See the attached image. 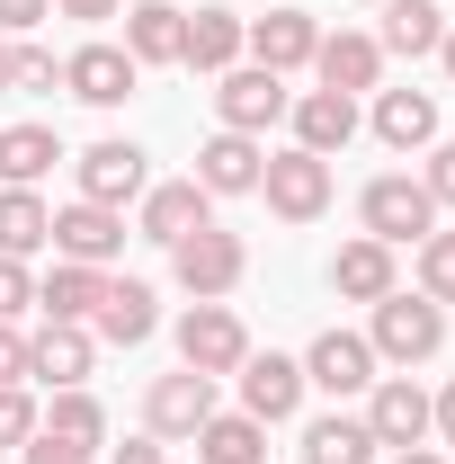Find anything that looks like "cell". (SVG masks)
<instances>
[{
    "mask_svg": "<svg viewBox=\"0 0 455 464\" xmlns=\"http://www.w3.org/2000/svg\"><path fill=\"white\" fill-rule=\"evenodd\" d=\"M0 384H27V331L0 322Z\"/></svg>",
    "mask_w": 455,
    "mask_h": 464,
    "instance_id": "38",
    "label": "cell"
},
{
    "mask_svg": "<svg viewBox=\"0 0 455 464\" xmlns=\"http://www.w3.org/2000/svg\"><path fill=\"white\" fill-rule=\"evenodd\" d=\"M304 384H322V393H366L375 384V348H366V331H322V340L304 348Z\"/></svg>",
    "mask_w": 455,
    "mask_h": 464,
    "instance_id": "14",
    "label": "cell"
},
{
    "mask_svg": "<svg viewBox=\"0 0 455 464\" xmlns=\"http://www.w3.org/2000/svg\"><path fill=\"white\" fill-rule=\"evenodd\" d=\"M90 366H99V340H90L81 322H45V331L27 340V375H36V384H54V393L90 384Z\"/></svg>",
    "mask_w": 455,
    "mask_h": 464,
    "instance_id": "16",
    "label": "cell"
},
{
    "mask_svg": "<svg viewBox=\"0 0 455 464\" xmlns=\"http://www.w3.org/2000/svg\"><path fill=\"white\" fill-rule=\"evenodd\" d=\"M197 464H268V429L250 411H215L197 429Z\"/></svg>",
    "mask_w": 455,
    "mask_h": 464,
    "instance_id": "28",
    "label": "cell"
},
{
    "mask_svg": "<svg viewBox=\"0 0 455 464\" xmlns=\"http://www.w3.org/2000/svg\"><path fill=\"white\" fill-rule=\"evenodd\" d=\"M331 295H348V304H384V295H393V250L366 241V232L340 241V250H331Z\"/></svg>",
    "mask_w": 455,
    "mask_h": 464,
    "instance_id": "22",
    "label": "cell"
},
{
    "mask_svg": "<svg viewBox=\"0 0 455 464\" xmlns=\"http://www.w3.org/2000/svg\"><path fill=\"white\" fill-rule=\"evenodd\" d=\"M18 456H27V464H90L99 447H72V438H54V429H36V438H27Z\"/></svg>",
    "mask_w": 455,
    "mask_h": 464,
    "instance_id": "36",
    "label": "cell"
},
{
    "mask_svg": "<svg viewBox=\"0 0 455 464\" xmlns=\"http://www.w3.org/2000/svg\"><path fill=\"white\" fill-rule=\"evenodd\" d=\"M259 197H268V215L277 224H322L331 215V161L322 152H268V170H259Z\"/></svg>",
    "mask_w": 455,
    "mask_h": 464,
    "instance_id": "4",
    "label": "cell"
},
{
    "mask_svg": "<svg viewBox=\"0 0 455 464\" xmlns=\"http://www.w3.org/2000/svg\"><path fill=\"white\" fill-rule=\"evenodd\" d=\"M313 45H322V18H313V9H268V18H250V45H241V54L286 81V72L313 63Z\"/></svg>",
    "mask_w": 455,
    "mask_h": 464,
    "instance_id": "12",
    "label": "cell"
},
{
    "mask_svg": "<svg viewBox=\"0 0 455 464\" xmlns=\"http://www.w3.org/2000/svg\"><path fill=\"white\" fill-rule=\"evenodd\" d=\"M54 161H63L54 125H0V188H36Z\"/></svg>",
    "mask_w": 455,
    "mask_h": 464,
    "instance_id": "27",
    "label": "cell"
},
{
    "mask_svg": "<svg viewBox=\"0 0 455 464\" xmlns=\"http://www.w3.org/2000/svg\"><path fill=\"white\" fill-rule=\"evenodd\" d=\"M429 429H438V438L455 447V384H447V393H429Z\"/></svg>",
    "mask_w": 455,
    "mask_h": 464,
    "instance_id": "42",
    "label": "cell"
},
{
    "mask_svg": "<svg viewBox=\"0 0 455 464\" xmlns=\"http://www.w3.org/2000/svg\"><path fill=\"white\" fill-rule=\"evenodd\" d=\"M134 81H143V63L125 54V45H81V54H63V90L81 99V108H125L134 99Z\"/></svg>",
    "mask_w": 455,
    "mask_h": 464,
    "instance_id": "7",
    "label": "cell"
},
{
    "mask_svg": "<svg viewBox=\"0 0 455 464\" xmlns=\"http://www.w3.org/2000/svg\"><path fill=\"white\" fill-rule=\"evenodd\" d=\"M420 188L438 197V215H455V143H438V152H429V170H420Z\"/></svg>",
    "mask_w": 455,
    "mask_h": 464,
    "instance_id": "37",
    "label": "cell"
},
{
    "mask_svg": "<svg viewBox=\"0 0 455 464\" xmlns=\"http://www.w3.org/2000/svg\"><path fill=\"white\" fill-rule=\"evenodd\" d=\"M99 295H108V268H81V259H54V277L36 286V313H45V322H81V331H90Z\"/></svg>",
    "mask_w": 455,
    "mask_h": 464,
    "instance_id": "24",
    "label": "cell"
},
{
    "mask_svg": "<svg viewBox=\"0 0 455 464\" xmlns=\"http://www.w3.org/2000/svg\"><path fill=\"white\" fill-rule=\"evenodd\" d=\"M420 295L429 304H455V232H429L420 241Z\"/></svg>",
    "mask_w": 455,
    "mask_h": 464,
    "instance_id": "32",
    "label": "cell"
},
{
    "mask_svg": "<svg viewBox=\"0 0 455 464\" xmlns=\"http://www.w3.org/2000/svg\"><path fill=\"white\" fill-rule=\"evenodd\" d=\"M241 411H250L259 429L295 420V411H304V357H277V348L259 357V348H250V357H241Z\"/></svg>",
    "mask_w": 455,
    "mask_h": 464,
    "instance_id": "9",
    "label": "cell"
},
{
    "mask_svg": "<svg viewBox=\"0 0 455 464\" xmlns=\"http://www.w3.org/2000/svg\"><path fill=\"white\" fill-rule=\"evenodd\" d=\"M9 54H18V36H0V90H9Z\"/></svg>",
    "mask_w": 455,
    "mask_h": 464,
    "instance_id": "45",
    "label": "cell"
},
{
    "mask_svg": "<svg viewBox=\"0 0 455 464\" xmlns=\"http://www.w3.org/2000/svg\"><path fill=\"white\" fill-rule=\"evenodd\" d=\"M36 429H54V438H72V447H108V411H99V393H54V411L36 420Z\"/></svg>",
    "mask_w": 455,
    "mask_h": 464,
    "instance_id": "31",
    "label": "cell"
},
{
    "mask_svg": "<svg viewBox=\"0 0 455 464\" xmlns=\"http://www.w3.org/2000/svg\"><path fill=\"white\" fill-rule=\"evenodd\" d=\"M366 429H375V447H429V393L411 384V375H375L366 384Z\"/></svg>",
    "mask_w": 455,
    "mask_h": 464,
    "instance_id": "10",
    "label": "cell"
},
{
    "mask_svg": "<svg viewBox=\"0 0 455 464\" xmlns=\"http://www.w3.org/2000/svg\"><path fill=\"white\" fill-rule=\"evenodd\" d=\"M36 18H54V0H0V36H27Z\"/></svg>",
    "mask_w": 455,
    "mask_h": 464,
    "instance_id": "39",
    "label": "cell"
},
{
    "mask_svg": "<svg viewBox=\"0 0 455 464\" xmlns=\"http://www.w3.org/2000/svg\"><path fill=\"white\" fill-rule=\"evenodd\" d=\"M259 170H268L259 134H206L197 143V188L206 197H259Z\"/></svg>",
    "mask_w": 455,
    "mask_h": 464,
    "instance_id": "13",
    "label": "cell"
},
{
    "mask_svg": "<svg viewBox=\"0 0 455 464\" xmlns=\"http://www.w3.org/2000/svg\"><path fill=\"white\" fill-rule=\"evenodd\" d=\"M206 420H215V375H197V366L152 375V393H143V429L152 438H197Z\"/></svg>",
    "mask_w": 455,
    "mask_h": 464,
    "instance_id": "8",
    "label": "cell"
},
{
    "mask_svg": "<svg viewBox=\"0 0 455 464\" xmlns=\"http://www.w3.org/2000/svg\"><path fill=\"white\" fill-rule=\"evenodd\" d=\"M375 429L366 420H348V411H322L313 429H304V464H375Z\"/></svg>",
    "mask_w": 455,
    "mask_h": 464,
    "instance_id": "29",
    "label": "cell"
},
{
    "mask_svg": "<svg viewBox=\"0 0 455 464\" xmlns=\"http://www.w3.org/2000/svg\"><path fill=\"white\" fill-rule=\"evenodd\" d=\"M438 63H447V81H455V27H447V36H438Z\"/></svg>",
    "mask_w": 455,
    "mask_h": 464,
    "instance_id": "44",
    "label": "cell"
},
{
    "mask_svg": "<svg viewBox=\"0 0 455 464\" xmlns=\"http://www.w3.org/2000/svg\"><path fill=\"white\" fill-rule=\"evenodd\" d=\"M125 54L134 63H179L188 54V9L179 0H134L125 9Z\"/></svg>",
    "mask_w": 455,
    "mask_h": 464,
    "instance_id": "21",
    "label": "cell"
},
{
    "mask_svg": "<svg viewBox=\"0 0 455 464\" xmlns=\"http://www.w3.org/2000/svg\"><path fill=\"white\" fill-rule=\"evenodd\" d=\"M63 18H90V27H99V18H125V0H54Z\"/></svg>",
    "mask_w": 455,
    "mask_h": 464,
    "instance_id": "40",
    "label": "cell"
},
{
    "mask_svg": "<svg viewBox=\"0 0 455 464\" xmlns=\"http://www.w3.org/2000/svg\"><path fill=\"white\" fill-rule=\"evenodd\" d=\"M357 224H366V241H384V250H402V241H429V232H438V197H429L411 170H384V179H366V197H357Z\"/></svg>",
    "mask_w": 455,
    "mask_h": 464,
    "instance_id": "2",
    "label": "cell"
},
{
    "mask_svg": "<svg viewBox=\"0 0 455 464\" xmlns=\"http://www.w3.org/2000/svg\"><path fill=\"white\" fill-rule=\"evenodd\" d=\"M9 90H63V63L45 54V45L18 36V54H9Z\"/></svg>",
    "mask_w": 455,
    "mask_h": 464,
    "instance_id": "33",
    "label": "cell"
},
{
    "mask_svg": "<svg viewBox=\"0 0 455 464\" xmlns=\"http://www.w3.org/2000/svg\"><path fill=\"white\" fill-rule=\"evenodd\" d=\"M375 9H384V0H375Z\"/></svg>",
    "mask_w": 455,
    "mask_h": 464,
    "instance_id": "46",
    "label": "cell"
},
{
    "mask_svg": "<svg viewBox=\"0 0 455 464\" xmlns=\"http://www.w3.org/2000/svg\"><path fill=\"white\" fill-rule=\"evenodd\" d=\"M375 134H384L393 152H429V143H438V99H429V90H384V99H375Z\"/></svg>",
    "mask_w": 455,
    "mask_h": 464,
    "instance_id": "26",
    "label": "cell"
},
{
    "mask_svg": "<svg viewBox=\"0 0 455 464\" xmlns=\"http://www.w3.org/2000/svg\"><path fill=\"white\" fill-rule=\"evenodd\" d=\"M366 348H375V366H429L438 348H447V304H429V295H384L375 304V331H366Z\"/></svg>",
    "mask_w": 455,
    "mask_h": 464,
    "instance_id": "1",
    "label": "cell"
},
{
    "mask_svg": "<svg viewBox=\"0 0 455 464\" xmlns=\"http://www.w3.org/2000/svg\"><path fill=\"white\" fill-rule=\"evenodd\" d=\"M286 108H295V99H286L277 72H259V63H232V72H215V116H224V134H268Z\"/></svg>",
    "mask_w": 455,
    "mask_h": 464,
    "instance_id": "6",
    "label": "cell"
},
{
    "mask_svg": "<svg viewBox=\"0 0 455 464\" xmlns=\"http://www.w3.org/2000/svg\"><path fill=\"white\" fill-rule=\"evenodd\" d=\"M116 250H125V215H116V206H90V197L54 206V259H81V268H108Z\"/></svg>",
    "mask_w": 455,
    "mask_h": 464,
    "instance_id": "11",
    "label": "cell"
},
{
    "mask_svg": "<svg viewBox=\"0 0 455 464\" xmlns=\"http://www.w3.org/2000/svg\"><path fill=\"white\" fill-rule=\"evenodd\" d=\"M143 188H152V170H143V152H134V143H116V134H108V143H90V152H81V197H90V206H116V215H125Z\"/></svg>",
    "mask_w": 455,
    "mask_h": 464,
    "instance_id": "15",
    "label": "cell"
},
{
    "mask_svg": "<svg viewBox=\"0 0 455 464\" xmlns=\"http://www.w3.org/2000/svg\"><path fill=\"white\" fill-rule=\"evenodd\" d=\"M393 464H447V456H438V447H402Z\"/></svg>",
    "mask_w": 455,
    "mask_h": 464,
    "instance_id": "43",
    "label": "cell"
},
{
    "mask_svg": "<svg viewBox=\"0 0 455 464\" xmlns=\"http://www.w3.org/2000/svg\"><path fill=\"white\" fill-rule=\"evenodd\" d=\"M152 286L143 277H108V295H99V313H90V340H108V348H143L152 340Z\"/></svg>",
    "mask_w": 455,
    "mask_h": 464,
    "instance_id": "19",
    "label": "cell"
},
{
    "mask_svg": "<svg viewBox=\"0 0 455 464\" xmlns=\"http://www.w3.org/2000/svg\"><path fill=\"white\" fill-rule=\"evenodd\" d=\"M36 420H45V411L27 402V384H0V447H27Z\"/></svg>",
    "mask_w": 455,
    "mask_h": 464,
    "instance_id": "34",
    "label": "cell"
},
{
    "mask_svg": "<svg viewBox=\"0 0 455 464\" xmlns=\"http://www.w3.org/2000/svg\"><path fill=\"white\" fill-rule=\"evenodd\" d=\"M170 277L197 295V304H224V295L250 277V250H241V232L206 224V232H188V241H170Z\"/></svg>",
    "mask_w": 455,
    "mask_h": 464,
    "instance_id": "3",
    "label": "cell"
},
{
    "mask_svg": "<svg viewBox=\"0 0 455 464\" xmlns=\"http://www.w3.org/2000/svg\"><path fill=\"white\" fill-rule=\"evenodd\" d=\"M313 72H322V90L357 99V90H375V81H384V45H375V36H357V27H340V36H322V45H313Z\"/></svg>",
    "mask_w": 455,
    "mask_h": 464,
    "instance_id": "18",
    "label": "cell"
},
{
    "mask_svg": "<svg viewBox=\"0 0 455 464\" xmlns=\"http://www.w3.org/2000/svg\"><path fill=\"white\" fill-rule=\"evenodd\" d=\"M54 250V206L36 188H0V259H36Z\"/></svg>",
    "mask_w": 455,
    "mask_h": 464,
    "instance_id": "25",
    "label": "cell"
},
{
    "mask_svg": "<svg viewBox=\"0 0 455 464\" xmlns=\"http://www.w3.org/2000/svg\"><path fill=\"white\" fill-rule=\"evenodd\" d=\"M36 304V277H27V259H0V322H18Z\"/></svg>",
    "mask_w": 455,
    "mask_h": 464,
    "instance_id": "35",
    "label": "cell"
},
{
    "mask_svg": "<svg viewBox=\"0 0 455 464\" xmlns=\"http://www.w3.org/2000/svg\"><path fill=\"white\" fill-rule=\"evenodd\" d=\"M241 357H250V331H241V313L232 304H188V322H179V366H197V375H241Z\"/></svg>",
    "mask_w": 455,
    "mask_h": 464,
    "instance_id": "5",
    "label": "cell"
},
{
    "mask_svg": "<svg viewBox=\"0 0 455 464\" xmlns=\"http://www.w3.org/2000/svg\"><path fill=\"white\" fill-rule=\"evenodd\" d=\"M108 464H170V456H161V438H125Z\"/></svg>",
    "mask_w": 455,
    "mask_h": 464,
    "instance_id": "41",
    "label": "cell"
},
{
    "mask_svg": "<svg viewBox=\"0 0 455 464\" xmlns=\"http://www.w3.org/2000/svg\"><path fill=\"white\" fill-rule=\"evenodd\" d=\"M134 206H143V241H161V250H170V241H188V232H206V224H215V197H206L197 179H170V188H143Z\"/></svg>",
    "mask_w": 455,
    "mask_h": 464,
    "instance_id": "17",
    "label": "cell"
},
{
    "mask_svg": "<svg viewBox=\"0 0 455 464\" xmlns=\"http://www.w3.org/2000/svg\"><path fill=\"white\" fill-rule=\"evenodd\" d=\"M286 116H295V143H304V152H322V161L357 143V99H340V90H304Z\"/></svg>",
    "mask_w": 455,
    "mask_h": 464,
    "instance_id": "20",
    "label": "cell"
},
{
    "mask_svg": "<svg viewBox=\"0 0 455 464\" xmlns=\"http://www.w3.org/2000/svg\"><path fill=\"white\" fill-rule=\"evenodd\" d=\"M250 45V18H232V9H188V72H232Z\"/></svg>",
    "mask_w": 455,
    "mask_h": 464,
    "instance_id": "23",
    "label": "cell"
},
{
    "mask_svg": "<svg viewBox=\"0 0 455 464\" xmlns=\"http://www.w3.org/2000/svg\"><path fill=\"white\" fill-rule=\"evenodd\" d=\"M438 36H447V9L438 0H384V54H438Z\"/></svg>",
    "mask_w": 455,
    "mask_h": 464,
    "instance_id": "30",
    "label": "cell"
}]
</instances>
